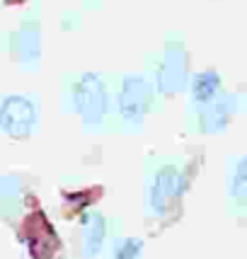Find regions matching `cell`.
<instances>
[{
  "mask_svg": "<svg viewBox=\"0 0 247 259\" xmlns=\"http://www.w3.org/2000/svg\"><path fill=\"white\" fill-rule=\"evenodd\" d=\"M73 102L85 124H102L109 114V90L97 73L80 75L73 85Z\"/></svg>",
  "mask_w": 247,
  "mask_h": 259,
  "instance_id": "6da1fadb",
  "label": "cell"
},
{
  "mask_svg": "<svg viewBox=\"0 0 247 259\" xmlns=\"http://www.w3.org/2000/svg\"><path fill=\"white\" fill-rule=\"evenodd\" d=\"M36 104L24 95H8L0 102V131L15 141H27L36 126Z\"/></svg>",
  "mask_w": 247,
  "mask_h": 259,
  "instance_id": "7a4b0ae2",
  "label": "cell"
},
{
  "mask_svg": "<svg viewBox=\"0 0 247 259\" xmlns=\"http://www.w3.org/2000/svg\"><path fill=\"white\" fill-rule=\"evenodd\" d=\"M153 104V85L143 75H126L116 95V109L124 121H143Z\"/></svg>",
  "mask_w": 247,
  "mask_h": 259,
  "instance_id": "3957f363",
  "label": "cell"
},
{
  "mask_svg": "<svg viewBox=\"0 0 247 259\" xmlns=\"http://www.w3.org/2000/svg\"><path fill=\"white\" fill-rule=\"evenodd\" d=\"M187 187L184 182V175L177 165H162V167L155 172L153 177V184H150V206L155 213H168L172 208V203L177 201Z\"/></svg>",
  "mask_w": 247,
  "mask_h": 259,
  "instance_id": "277c9868",
  "label": "cell"
},
{
  "mask_svg": "<svg viewBox=\"0 0 247 259\" xmlns=\"http://www.w3.org/2000/svg\"><path fill=\"white\" fill-rule=\"evenodd\" d=\"M184 82H187V58L180 46H172L168 49L162 66L157 68V88L165 95H175L184 88Z\"/></svg>",
  "mask_w": 247,
  "mask_h": 259,
  "instance_id": "5b68a950",
  "label": "cell"
},
{
  "mask_svg": "<svg viewBox=\"0 0 247 259\" xmlns=\"http://www.w3.org/2000/svg\"><path fill=\"white\" fill-rule=\"evenodd\" d=\"M233 97H216L209 104L201 107L199 114V121H201V131L203 134H216V131H223L228 121H230V114H233Z\"/></svg>",
  "mask_w": 247,
  "mask_h": 259,
  "instance_id": "8992f818",
  "label": "cell"
},
{
  "mask_svg": "<svg viewBox=\"0 0 247 259\" xmlns=\"http://www.w3.org/2000/svg\"><path fill=\"white\" fill-rule=\"evenodd\" d=\"M56 230L44 221V215H34V235L29 237L32 259H51L56 249Z\"/></svg>",
  "mask_w": 247,
  "mask_h": 259,
  "instance_id": "52a82bcc",
  "label": "cell"
},
{
  "mask_svg": "<svg viewBox=\"0 0 247 259\" xmlns=\"http://www.w3.org/2000/svg\"><path fill=\"white\" fill-rule=\"evenodd\" d=\"M104 233H107V223L100 213H88L83 218V254L85 257L100 254Z\"/></svg>",
  "mask_w": 247,
  "mask_h": 259,
  "instance_id": "ba28073f",
  "label": "cell"
},
{
  "mask_svg": "<svg viewBox=\"0 0 247 259\" xmlns=\"http://www.w3.org/2000/svg\"><path fill=\"white\" fill-rule=\"evenodd\" d=\"M218 95H221V75L216 70H201V73L194 75V80H191V100L199 107L209 104Z\"/></svg>",
  "mask_w": 247,
  "mask_h": 259,
  "instance_id": "9c48e42d",
  "label": "cell"
},
{
  "mask_svg": "<svg viewBox=\"0 0 247 259\" xmlns=\"http://www.w3.org/2000/svg\"><path fill=\"white\" fill-rule=\"evenodd\" d=\"M17 41H22V44H17V51H20V58H22V61H29L32 56H36V49H39L36 29H32V27L20 29V32H17Z\"/></svg>",
  "mask_w": 247,
  "mask_h": 259,
  "instance_id": "30bf717a",
  "label": "cell"
},
{
  "mask_svg": "<svg viewBox=\"0 0 247 259\" xmlns=\"http://www.w3.org/2000/svg\"><path fill=\"white\" fill-rule=\"evenodd\" d=\"M230 194H233L240 203L245 201V196H247V160L245 158L237 160L233 180H230Z\"/></svg>",
  "mask_w": 247,
  "mask_h": 259,
  "instance_id": "8fae6325",
  "label": "cell"
},
{
  "mask_svg": "<svg viewBox=\"0 0 247 259\" xmlns=\"http://www.w3.org/2000/svg\"><path fill=\"white\" fill-rule=\"evenodd\" d=\"M141 249H143V242L138 237H124L114 249V259H138Z\"/></svg>",
  "mask_w": 247,
  "mask_h": 259,
  "instance_id": "7c38bea8",
  "label": "cell"
}]
</instances>
